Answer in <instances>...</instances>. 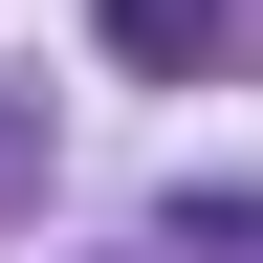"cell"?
Masks as SVG:
<instances>
[{"instance_id": "cell-1", "label": "cell", "mask_w": 263, "mask_h": 263, "mask_svg": "<svg viewBox=\"0 0 263 263\" xmlns=\"http://www.w3.org/2000/svg\"><path fill=\"white\" fill-rule=\"evenodd\" d=\"M110 44H132V66H197V44H219V0H110Z\"/></svg>"}]
</instances>
